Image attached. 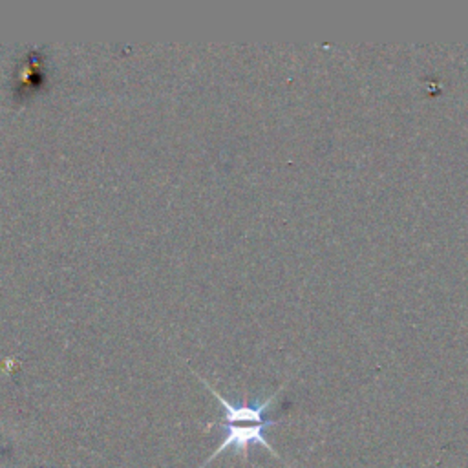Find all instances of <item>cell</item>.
Instances as JSON below:
<instances>
[{
	"label": "cell",
	"mask_w": 468,
	"mask_h": 468,
	"mask_svg": "<svg viewBox=\"0 0 468 468\" xmlns=\"http://www.w3.org/2000/svg\"><path fill=\"white\" fill-rule=\"evenodd\" d=\"M196 377H199V375L196 373ZM199 380L219 400V404L223 408V417H221L219 422H216V426L223 431V439L216 446V450L203 461V464L199 468H205L212 459H216L225 450H234V452L241 453L243 459H247L249 457V448L252 444L263 446L267 452H271L274 457H278L282 461L278 452L265 439V428H271V426L278 424V420L267 419L265 413L271 408V404L274 402V399L278 397V393L282 391V388L276 393H272L269 399L261 400V402H256V404H247V402L232 404L223 395H219L216 391V388L212 384H208L205 378L199 377Z\"/></svg>",
	"instance_id": "obj_1"
}]
</instances>
